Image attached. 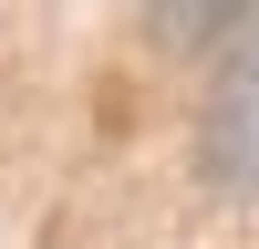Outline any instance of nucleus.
<instances>
[{
  "instance_id": "f257e3e1",
  "label": "nucleus",
  "mask_w": 259,
  "mask_h": 249,
  "mask_svg": "<svg viewBox=\"0 0 259 249\" xmlns=\"http://www.w3.org/2000/svg\"><path fill=\"white\" fill-rule=\"evenodd\" d=\"M197 177L228 208L259 197V0H239L218 21V73H207V104H197Z\"/></svg>"
},
{
  "instance_id": "f03ea898",
  "label": "nucleus",
  "mask_w": 259,
  "mask_h": 249,
  "mask_svg": "<svg viewBox=\"0 0 259 249\" xmlns=\"http://www.w3.org/2000/svg\"><path fill=\"white\" fill-rule=\"evenodd\" d=\"M228 11H239V0H156V31H166V42H207Z\"/></svg>"
}]
</instances>
